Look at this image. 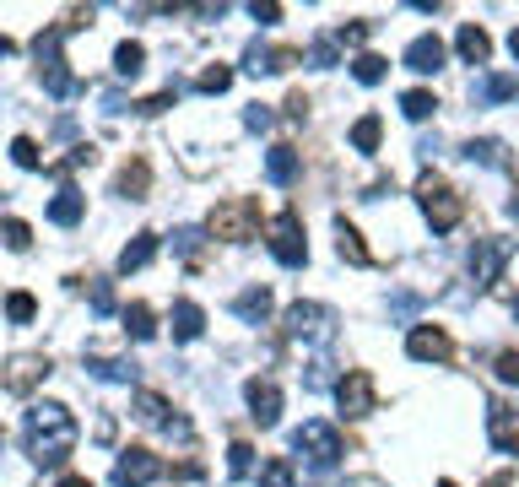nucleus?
<instances>
[{"label": "nucleus", "instance_id": "1", "mask_svg": "<svg viewBox=\"0 0 519 487\" xmlns=\"http://www.w3.org/2000/svg\"><path fill=\"white\" fill-rule=\"evenodd\" d=\"M22 444L38 466H65V455L76 450V417L60 401H38L22 417Z\"/></svg>", "mask_w": 519, "mask_h": 487}, {"label": "nucleus", "instance_id": "2", "mask_svg": "<svg viewBox=\"0 0 519 487\" xmlns=\"http://www.w3.org/2000/svg\"><path fill=\"white\" fill-rule=\"evenodd\" d=\"M417 206H422V217L433 222V233L460 228V217H465V201L455 195V184H444L438 174H422L417 179Z\"/></svg>", "mask_w": 519, "mask_h": 487}, {"label": "nucleus", "instance_id": "3", "mask_svg": "<svg viewBox=\"0 0 519 487\" xmlns=\"http://www.w3.org/2000/svg\"><path fill=\"white\" fill-rule=\"evenodd\" d=\"M211 239H228V244H249L260 233V206L249 201V195H233V201H222L217 212H211Z\"/></svg>", "mask_w": 519, "mask_h": 487}, {"label": "nucleus", "instance_id": "4", "mask_svg": "<svg viewBox=\"0 0 519 487\" xmlns=\"http://www.w3.org/2000/svg\"><path fill=\"white\" fill-rule=\"evenodd\" d=\"M292 450L309 460L314 471H336V460L346 455L341 450V433L330 428V423H303L298 433H292Z\"/></svg>", "mask_w": 519, "mask_h": 487}, {"label": "nucleus", "instance_id": "5", "mask_svg": "<svg viewBox=\"0 0 519 487\" xmlns=\"http://www.w3.org/2000/svg\"><path fill=\"white\" fill-rule=\"evenodd\" d=\"M336 309L325 304H292L287 309V336L292 341H309V347H325V341H336Z\"/></svg>", "mask_w": 519, "mask_h": 487}, {"label": "nucleus", "instance_id": "6", "mask_svg": "<svg viewBox=\"0 0 519 487\" xmlns=\"http://www.w3.org/2000/svg\"><path fill=\"white\" fill-rule=\"evenodd\" d=\"M33 55H38V65H44V92H49V98H71L76 76H71V65L60 60V28L38 33L33 38Z\"/></svg>", "mask_w": 519, "mask_h": 487}, {"label": "nucleus", "instance_id": "7", "mask_svg": "<svg viewBox=\"0 0 519 487\" xmlns=\"http://www.w3.org/2000/svg\"><path fill=\"white\" fill-rule=\"evenodd\" d=\"M265 244H271V255L282 260V266H309V239H303V222H298V212H282L271 222V233H265Z\"/></svg>", "mask_w": 519, "mask_h": 487}, {"label": "nucleus", "instance_id": "8", "mask_svg": "<svg viewBox=\"0 0 519 487\" xmlns=\"http://www.w3.org/2000/svg\"><path fill=\"white\" fill-rule=\"evenodd\" d=\"M509 260H514V239H476V249H471V282H476V293H487V287L503 276Z\"/></svg>", "mask_w": 519, "mask_h": 487}, {"label": "nucleus", "instance_id": "9", "mask_svg": "<svg viewBox=\"0 0 519 487\" xmlns=\"http://www.w3.org/2000/svg\"><path fill=\"white\" fill-rule=\"evenodd\" d=\"M163 477V460L152 450H141V444H130V450H119L114 460V487H152Z\"/></svg>", "mask_w": 519, "mask_h": 487}, {"label": "nucleus", "instance_id": "10", "mask_svg": "<svg viewBox=\"0 0 519 487\" xmlns=\"http://www.w3.org/2000/svg\"><path fill=\"white\" fill-rule=\"evenodd\" d=\"M136 417L146 428H163L168 439H179V444H190V423H184L179 412H173V406L157 396V390H136Z\"/></svg>", "mask_w": 519, "mask_h": 487}, {"label": "nucleus", "instance_id": "11", "mask_svg": "<svg viewBox=\"0 0 519 487\" xmlns=\"http://www.w3.org/2000/svg\"><path fill=\"white\" fill-rule=\"evenodd\" d=\"M336 401H341V417L363 423V417L374 412V374H368V368H352V374H341Z\"/></svg>", "mask_w": 519, "mask_h": 487}, {"label": "nucleus", "instance_id": "12", "mask_svg": "<svg viewBox=\"0 0 519 487\" xmlns=\"http://www.w3.org/2000/svg\"><path fill=\"white\" fill-rule=\"evenodd\" d=\"M487 439L503 455H519V406L514 401H492L487 406Z\"/></svg>", "mask_w": 519, "mask_h": 487}, {"label": "nucleus", "instance_id": "13", "mask_svg": "<svg viewBox=\"0 0 519 487\" xmlns=\"http://www.w3.org/2000/svg\"><path fill=\"white\" fill-rule=\"evenodd\" d=\"M449 352H455V347H449V336L438 331V325H417V331L406 336V358L411 363H444Z\"/></svg>", "mask_w": 519, "mask_h": 487}, {"label": "nucleus", "instance_id": "14", "mask_svg": "<svg viewBox=\"0 0 519 487\" xmlns=\"http://www.w3.org/2000/svg\"><path fill=\"white\" fill-rule=\"evenodd\" d=\"M244 396H249V417H255L260 428H276V423H282V390H276L271 379H249Z\"/></svg>", "mask_w": 519, "mask_h": 487}, {"label": "nucleus", "instance_id": "15", "mask_svg": "<svg viewBox=\"0 0 519 487\" xmlns=\"http://www.w3.org/2000/svg\"><path fill=\"white\" fill-rule=\"evenodd\" d=\"M298 60H303L298 49H271V44H260V38H255V44L244 49V65H249V71H255V76L287 71V65H298Z\"/></svg>", "mask_w": 519, "mask_h": 487}, {"label": "nucleus", "instance_id": "16", "mask_svg": "<svg viewBox=\"0 0 519 487\" xmlns=\"http://www.w3.org/2000/svg\"><path fill=\"white\" fill-rule=\"evenodd\" d=\"M406 65L417 76H433V71H444V44H438V33H422V38H411L406 44Z\"/></svg>", "mask_w": 519, "mask_h": 487}, {"label": "nucleus", "instance_id": "17", "mask_svg": "<svg viewBox=\"0 0 519 487\" xmlns=\"http://www.w3.org/2000/svg\"><path fill=\"white\" fill-rule=\"evenodd\" d=\"M49 374V358H38V352H22V358H11V368H6V390H33L38 379Z\"/></svg>", "mask_w": 519, "mask_h": 487}, {"label": "nucleus", "instance_id": "18", "mask_svg": "<svg viewBox=\"0 0 519 487\" xmlns=\"http://www.w3.org/2000/svg\"><path fill=\"white\" fill-rule=\"evenodd\" d=\"M509 98H519V76H482V82H471L476 109H492V103H509Z\"/></svg>", "mask_w": 519, "mask_h": 487}, {"label": "nucleus", "instance_id": "19", "mask_svg": "<svg viewBox=\"0 0 519 487\" xmlns=\"http://www.w3.org/2000/svg\"><path fill=\"white\" fill-rule=\"evenodd\" d=\"M233 314L244 325H265V320H271V287H260V282L244 287V293L233 298Z\"/></svg>", "mask_w": 519, "mask_h": 487}, {"label": "nucleus", "instance_id": "20", "mask_svg": "<svg viewBox=\"0 0 519 487\" xmlns=\"http://www.w3.org/2000/svg\"><path fill=\"white\" fill-rule=\"evenodd\" d=\"M82 212H87V195L76 190V184H65L55 201H49V222H55V228H76V222H82Z\"/></svg>", "mask_w": 519, "mask_h": 487}, {"label": "nucleus", "instance_id": "21", "mask_svg": "<svg viewBox=\"0 0 519 487\" xmlns=\"http://www.w3.org/2000/svg\"><path fill=\"white\" fill-rule=\"evenodd\" d=\"M201 331H206V309L179 298V304H173V341H195Z\"/></svg>", "mask_w": 519, "mask_h": 487}, {"label": "nucleus", "instance_id": "22", "mask_svg": "<svg viewBox=\"0 0 519 487\" xmlns=\"http://www.w3.org/2000/svg\"><path fill=\"white\" fill-rule=\"evenodd\" d=\"M455 49H460V60H465V65H487V55H492V38H487V28L465 22L460 38H455Z\"/></svg>", "mask_w": 519, "mask_h": 487}, {"label": "nucleus", "instance_id": "23", "mask_svg": "<svg viewBox=\"0 0 519 487\" xmlns=\"http://www.w3.org/2000/svg\"><path fill=\"white\" fill-rule=\"evenodd\" d=\"M298 168H303V157L292 147H271V152H265V179H271V184H292V179H298Z\"/></svg>", "mask_w": 519, "mask_h": 487}, {"label": "nucleus", "instance_id": "24", "mask_svg": "<svg viewBox=\"0 0 519 487\" xmlns=\"http://www.w3.org/2000/svg\"><path fill=\"white\" fill-rule=\"evenodd\" d=\"M152 255H157V233H136L125 249H119V271H141V266H152Z\"/></svg>", "mask_w": 519, "mask_h": 487}, {"label": "nucleus", "instance_id": "25", "mask_svg": "<svg viewBox=\"0 0 519 487\" xmlns=\"http://www.w3.org/2000/svg\"><path fill=\"white\" fill-rule=\"evenodd\" d=\"M87 374L103 379V385H130V379H136V363L130 358H87Z\"/></svg>", "mask_w": 519, "mask_h": 487}, {"label": "nucleus", "instance_id": "26", "mask_svg": "<svg viewBox=\"0 0 519 487\" xmlns=\"http://www.w3.org/2000/svg\"><path fill=\"white\" fill-rule=\"evenodd\" d=\"M336 249H341V260H352V266H374V255H368L363 233H357L352 222H336Z\"/></svg>", "mask_w": 519, "mask_h": 487}, {"label": "nucleus", "instance_id": "27", "mask_svg": "<svg viewBox=\"0 0 519 487\" xmlns=\"http://www.w3.org/2000/svg\"><path fill=\"white\" fill-rule=\"evenodd\" d=\"M465 163L503 168V163H509V147H503V141H492V136H482V141H465Z\"/></svg>", "mask_w": 519, "mask_h": 487}, {"label": "nucleus", "instance_id": "28", "mask_svg": "<svg viewBox=\"0 0 519 487\" xmlns=\"http://www.w3.org/2000/svg\"><path fill=\"white\" fill-rule=\"evenodd\" d=\"M141 71H146V49H141V44H130V38H125V44L114 49V76H125V82H136Z\"/></svg>", "mask_w": 519, "mask_h": 487}, {"label": "nucleus", "instance_id": "29", "mask_svg": "<svg viewBox=\"0 0 519 487\" xmlns=\"http://www.w3.org/2000/svg\"><path fill=\"white\" fill-rule=\"evenodd\" d=\"M379 136H384V120H379V114H363V120L352 125V147H357V152H379Z\"/></svg>", "mask_w": 519, "mask_h": 487}, {"label": "nucleus", "instance_id": "30", "mask_svg": "<svg viewBox=\"0 0 519 487\" xmlns=\"http://www.w3.org/2000/svg\"><path fill=\"white\" fill-rule=\"evenodd\" d=\"M433 109H438V98H433L428 87H411V92H401V114H406V120H428Z\"/></svg>", "mask_w": 519, "mask_h": 487}, {"label": "nucleus", "instance_id": "31", "mask_svg": "<svg viewBox=\"0 0 519 487\" xmlns=\"http://www.w3.org/2000/svg\"><path fill=\"white\" fill-rule=\"evenodd\" d=\"M125 336H136V341H152L157 336V320H152V309H146V304H130L125 309Z\"/></svg>", "mask_w": 519, "mask_h": 487}, {"label": "nucleus", "instance_id": "32", "mask_svg": "<svg viewBox=\"0 0 519 487\" xmlns=\"http://www.w3.org/2000/svg\"><path fill=\"white\" fill-rule=\"evenodd\" d=\"M255 487H298V477H292V460H265Z\"/></svg>", "mask_w": 519, "mask_h": 487}, {"label": "nucleus", "instance_id": "33", "mask_svg": "<svg viewBox=\"0 0 519 487\" xmlns=\"http://www.w3.org/2000/svg\"><path fill=\"white\" fill-rule=\"evenodd\" d=\"M384 71H390V60H384V55H357V60H352V76H357L363 87L384 82Z\"/></svg>", "mask_w": 519, "mask_h": 487}, {"label": "nucleus", "instance_id": "34", "mask_svg": "<svg viewBox=\"0 0 519 487\" xmlns=\"http://www.w3.org/2000/svg\"><path fill=\"white\" fill-rule=\"evenodd\" d=\"M146 184H152V174H146V163H130L125 174H119V195H130V201H141Z\"/></svg>", "mask_w": 519, "mask_h": 487}, {"label": "nucleus", "instance_id": "35", "mask_svg": "<svg viewBox=\"0 0 519 487\" xmlns=\"http://www.w3.org/2000/svg\"><path fill=\"white\" fill-rule=\"evenodd\" d=\"M33 314H38V298L33 293H11L6 298V320L11 325H33Z\"/></svg>", "mask_w": 519, "mask_h": 487}, {"label": "nucleus", "instance_id": "36", "mask_svg": "<svg viewBox=\"0 0 519 487\" xmlns=\"http://www.w3.org/2000/svg\"><path fill=\"white\" fill-rule=\"evenodd\" d=\"M228 471H233V477H255V444L238 439L233 450H228Z\"/></svg>", "mask_w": 519, "mask_h": 487}, {"label": "nucleus", "instance_id": "37", "mask_svg": "<svg viewBox=\"0 0 519 487\" xmlns=\"http://www.w3.org/2000/svg\"><path fill=\"white\" fill-rule=\"evenodd\" d=\"M422 304H428L422 293H395V298H390V320L401 325V320H411V314H422Z\"/></svg>", "mask_w": 519, "mask_h": 487}, {"label": "nucleus", "instance_id": "38", "mask_svg": "<svg viewBox=\"0 0 519 487\" xmlns=\"http://www.w3.org/2000/svg\"><path fill=\"white\" fill-rule=\"evenodd\" d=\"M330 385H341V379H336V363H325V358L309 363V379H303V390H330Z\"/></svg>", "mask_w": 519, "mask_h": 487}, {"label": "nucleus", "instance_id": "39", "mask_svg": "<svg viewBox=\"0 0 519 487\" xmlns=\"http://www.w3.org/2000/svg\"><path fill=\"white\" fill-rule=\"evenodd\" d=\"M336 60H341V44H336V38H319V44L309 49V65H314V71H330Z\"/></svg>", "mask_w": 519, "mask_h": 487}, {"label": "nucleus", "instance_id": "40", "mask_svg": "<svg viewBox=\"0 0 519 487\" xmlns=\"http://www.w3.org/2000/svg\"><path fill=\"white\" fill-rule=\"evenodd\" d=\"M11 163H17V168H38V163H44V157H38V141L17 136V141H11Z\"/></svg>", "mask_w": 519, "mask_h": 487}, {"label": "nucleus", "instance_id": "41", "mask_svg": "<svg viewBox=\"0 0 519 487\" xmlns=\"http://www.w3.org/2000/svg\"><path fill=\"white\" fill-rule=\"evenodd\" d=\"M195 87H201V92H228L233 87V71H228V65H206Z\"/></svg>", "mask_w": 519, "mask_h": 487}, {"label": "nucleus", "instance_id": "42", "mask_svg": "<svg viewBox=\"0 0 519 487\" xmlns=\"http://www.w3.org/2000/svg\"><path fill=\"white\" fill-rule=\"evenodd\" d=\"M492 368H498V379H503V385H519V347L498 352V358H492Z\"/></svg>", "mask_w": 519, "mask_h": 487}, {"label": "nucleus", "instance_id": "43", "mask_svg": "<svg viewBox=\"0 0 519 487\" xmlns=\"http://www.w3.org/2000/svg\"><path fill=\"white\" fill-rule=\"evenodd\" d=\"M173 249H179L184 260H195V255H201V228H179V233H173Z\"/></svg>", "mask_w": 519, "mask_h": 487}, {"label": "nucleus", "instance_id": "44", "mask_svg": "<svg viewBox=\"0 0 519 487\" xmlns=\"http://www.w3.org/2000/svg\"><path fill=\"white\" fill-rule=\"evenodd\" d=\"M0 233H6L11 249H28L33 244V233H28V222H22V217H6V228H0Z\"/></svg>", "mask_w": 519, "mask_h": 487}, {"label": "nucleus", "instance_id": "45", "mask_svg": "<svg viewBox=\"0 0 519 487\" xmlns=\"http://www.w3.org/2000/svg\"><path fill=\"white\" fill-rule=\"evenodd\" d=\"M173 103H179V87H163V92H157V98L136 103V109H141V114H163V109H173Z\"/></svg>", "mask_w": 519, "mask_h": 487}, {"label": "nucleus", "instance_id": "46", "mask_svg": "<svg viewBox=\"0 0 519 487\" xmlns=\"http://www.w3.org/2000/svg\"><path fill=\"white\" fill-rule=\"evenodd\" d=\"M244 125H249V130H271V125H276V114L265 109V103H249V109H244Z\"/></svg>", "mask_w": 519, "mask_h": 487}, {"label": "nucleus", "instance_id": "47", "mask_svg": "<svg viewBox=\"0 0 519 487\" xmlns=\"http://www.w3.org/2000/svg\"><path fill=\"white\" fill-rule=\"evenodd\" d=\"M368 33H374V22H352V28L336 33V44H368Z\"/></svg>", "mask_w": 519, "mask_h": 487}, {"label": "nucleus", "instance_id": "48", "mask_svg": "<svg viewBox=\"0 0 519 487\" xmlns=\"http://www.w3.org/2000/svg\"><path fill=\"white\" fill-rule=\"evenodd\" d=\"M92 309H98V314L114 309V287L109 282H92Z\"/></svg>", "mask_w": 519, "mask_h": 487}, {"label": "nucleus", "instance_id": "49", "mask_svg": "<svg viewBox=\"0 0 519 487\" xmlns=\"http://www.w3.org/2000/svg\"><path fill=\"white\" fill-rule=\"evenodd\" d=\"M249 17H255V22H265V28H271V22L282 17V6H260V0H255V6H249Z\"/></svg>", "mask_w": 519, "mask_h": 487}, {"label": "nucleus", "instance_id": "50", "mask_svg": "<svg viewBox=\"0 0 519 487\" xmlns=\"http://www.w3.org/2000/svg\"><path fill=\"white\" fill-rule=\"evenodd\" d=\"M60 487H92L87 477H76V471H71V477H60Z\"/></svg>", "mask_w": 519, "mask_h": 487}, {"label": "nucleus", "instance_id": "51", "mask_svg": "<svg viewBox=\"0 0 519 487\" xmlns=\"http://www.w3.org/2000/svg\"><path fill=\"white\" fill-rule=\"evenodd\" d=\"M11 49H17V44H11V38H6V33H0V60H6V55H11Z\"/></svg>", "mask_w": 519, "mask_h": 487}, {"label": "nucleus", "instance_id": "52", "mask_svg": "<svg viewBox=\"0 0 519 487\" xmlns=\"http://www.w3.org/2000/svg\"><path fill=\"white\" fill-rule=\"evenodd\" d=\"M509 55H514V60H519V28H514V33H509Z\"/></svg>", "mask_w": 519, "mask_h": 487}, {"label": "nucleus", "instance_id": "53", "mask_svg": "<svg viewBox=\"0 0 519 487\" xmlns=\"http://www.w3.org/2000/svg\"><path fill=\"white\" fill-rule=\"evenodd\" d=\"M509 217H514V222H519V190H514V195H509Z\"/></svg>", "mask_w": 519, "mask_h": 487}, {"label": "nucleus", "instance_id": "54", "mask_svg": "<svg viewBox=\"0 0 519 487\" xmlns=\"http://www.w3.org/2000/svg\"><path fill=\"white\" fill-rule=\"evenodd\" d=\"M487 487H509V477H492V482H487Z\"/></svg>", "mask_w": 519, "mask_h": 487}, {"label": "nucleus", "instance_id": "55", "mask_svg": "<svg viewBox=\"0 0 519 487\" xmlns=\"http://www.w3.org/2000/svg\"><path fill=\"white\" fill-rule=\"evenodd\" d=\"M438 487H455V482H438Z\"/></svg>", "mask_w": 519, "mask_h": 487}, {"label": "nucleus", "instance_id": "56", "mask_svg": "<svg viewBox=\"0 0 519 487\" xmlns=\"http://www.w3.org/2000/svg\"><path fill=\"white\" fill-rule=\"evenodd\" d=\"M514 314H519V298H514Z\"/></svg>", "mask_w": 519, "mask_h": 487}]
</instances>
